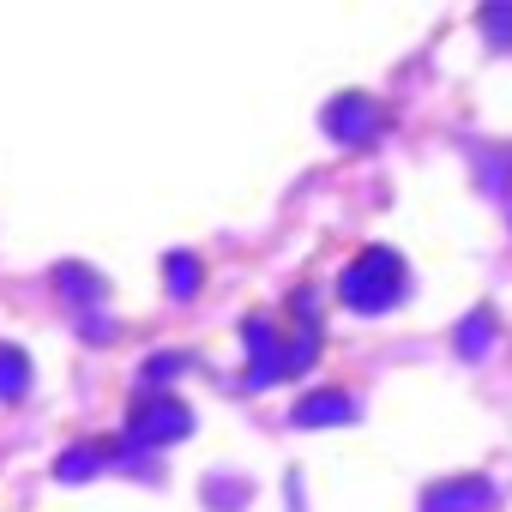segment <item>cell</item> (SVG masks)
<instances>
[{"label":"cell","instance_id":"1","mask_svg":"<svg viewBox=\"0 0 512 512\" xmlns=\"http://www.w3.org/2000/svg\"><path fill=\"white\" fill-rule=\"evenodd\" d=\"M338 296L356 314H392L410 296V266L398 260L392 247H362L356 260L344 266V278H338Z\"/></svg>","mask_w":512,"mask_h":512},{"label":"cell","instance_id":"2","mask_svg":"<svg viewBox=\"0 0 512 512\" xmlns=\"http://www.w3.org/2000/svg\"><path fill=\"white\" fill-rule=\"evenodd\" d=\"M193 434V410L181 404V398H139L133 404V416H127V434H121V446L109 452L115 464H139V452H151V446H175V440H187Z\"/></svg>","mask_w":512,"mask_h":512},{"label":"cell","instance_id":"3","mask_svg":"<svg viewBox=\"0 0 512 512\" xmlns=\"http://www.w3.org/2000/svg\"><path fill=\"white\" fill-rule=\"evenodd\" d=\"M241 344H247L241 392H260V386H272V380H284V374H290V344L272 332V320L247 314V320H241Z\"/></svg>","mask_w":512,"mask_h":512},{"label":"cell","instance_id":"4","mask_svg":"<svg viewBox=\"0 0 512 512\" xmlns=\"http://www.w3.org/2000/svg\"><path fill=\"white\" fill-rule=\"evenodd\" d=\"M320 127L338 139V145H368L386 121H380V103L374 97H362V91H344V97H332L326 109H320Z\"/></svg>","mask_w":512,"mask_h":512},{"label":"cell","instance_id":"5","mask_svg":"<svg viewBox=\"0 0 512 512\" xmlns=\"http://www.w3.org/2000/svg\"><path fill=\"white\" fill-rule=\"evenodd\" d=\"M55 284H61V296H67L73 308H85V314H91V320H85L91 344H109V326L97 320V308H103V278H97L91 266H55Z\"/></svg>","mask_w":512,"mask_h":512},{"label":"cell","instance_id":"6","mask_svg":"<svg viewBox=\"0 0 512 512\" xmlns=\"http://www.w3.org/2000/svg\"><path fill=\"white\" fill-rule=\"evenodd\" d=\"M494 506V482L488 476H452V482H434L422 512H488Z\"/></svg>","mask_w":512,"mask_h":512},{"label":"cell","instance_id":"7","mask_svg":"<svg viewBox=\"0 0 512 512\" xmlns=\"http://www.w3.org/2000/svg\"><path fill=\"white\" fill-rule=\"evenodd\" d=\"M290 422H296V428H338V422H356V398H350V392H308V398H296Z\"/></svg>","mask_w":512,"mask_h":512},{"label":"cell","instance_id":"8","mask_svg":"<svg viewBox=\"0 0 512 512\" xmlns=\"http://www.w3.org/2000/svg\"><path fill=\"white\" fill-rule=\"evenodd\" d=\"M488 344H494V314H488V308L464 314V320H458V332H452V350H458L464 362H482V356H488Z\"/></svg>","mask_w":512,"mask_h":512},{"label":"cell","instance_id":"9","mask_svg":"<svg viewBox=\"0 0 512 512\" xmlns=\"http://www.w3.org/2000/svg\"><path fill=\"white\" fill-rule=\"evenodd\" d=\"M25 392H31V362H25V350L0 344V404H13V398H25Z\"/></svg>","mask_w":512,"mask_h":512},{"label":"cell","instance_id":"10","mask_svg":"<svg viewBox=\"0 0 512 512\" xmlns=\"http://www.w3.org/2000/svg\"><path fill=\"white\" fill-rule=\"evenodd\" d=\"M163 278H169V290H175V302H193L199 296V260H193V253H169V260H163Z\"/></svg>","mask_w":512,"mask_h":512},{"label":"cell","instance_id":"11","mask_svg":"<svg viewBox=\"0 0 512 512\" xmlns=\"http://www.w3.org/2000/svg\"><path fill=\"white\" fill-rule=\"evenodd\" d=\"M103 458H109L103 446H67V452L55 458V476H61V482H85V476H97Z\"/></svg>","mask_w":512,"mask_h":512},{"label":"cell","instance_id":"12","mask_svg":"<svg viewBox=\"0 0 512 512\" xmlns=\"http://www.w3.org/2000/svg\"><path fill=\"white\" fill-rule=\"evenodd\" d=\"M482 37L494 49H512V0H494V7H482Z\"/></svg>","mask_w":512,"mask_h":512},{"label":"cell","instance_id":"13","mask_svg":"<svg viewBox=\"0 0 512 512\" xmlns=\"http://www.w3.org/2000/svg\"><path fill=\"white\" fill-rule=\"evenodd\" d=\"M205 506H217V512H241V506H247V482H235V476L217 482V476H211V482H205Z\"/></svg>","mask_w":512,"mask_h":512}]
</instances>
